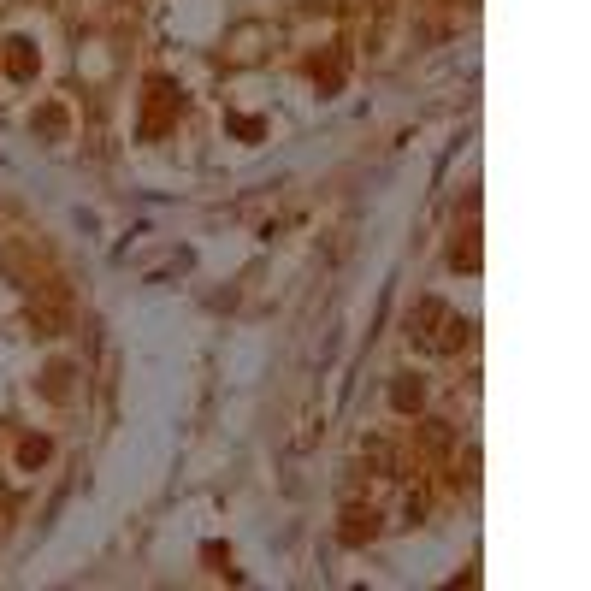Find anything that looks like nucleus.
<instances>
[{
    "label": "nucleus",
    "mask_w": 591,
    "mask_h": 591,
    "mask_svg": "<svg viewBox=\"0 0 591 591\" xmlns=\"http://www.w3.org/2000/svg\"><path fill=\"white\" fill-rule=\"evenodd\" d=\"M420 402H426V391H420V379H396V385H391V408H396V414H414Z\"/></svg>",
    "instance_id": "7"
},
{
    "label": "nucleus",
    "mask_w": 591,
    "mask_h": 591,
    "mask_svg": "<svg viewBox=\"0 0 591 591\" xmlns=\"http://www.w3.org/2000/svg\"><path fill=\"white\" fill-rule=\"evenodd\" d=\"M379 521H385V515H379L373 503H367V509H361V503H349V509H343V526H337V538L355 550V544H367V538L379 532Z\"/></svg>",
    "instance_id": "3"
},
{
    "label": "nucleus",
    "mask_w": 591,
    "mask_h": 591,
    "mask_svg": "<svg viewBox=\"0 0 591 591\" xmlns=\"http://www.w3.org/2000/svg\"><path fill=\"white\" fill-rule=\"evenodd\" d=\"M48 461V438H24L18 444V467H42Z\"/></svg>",
    "instance_id": "10"
},
{
    "label": "nucleus",
    "mask_w": 591,
    "mask_h": 591,
    "mask_svg": "<svg viewBox=\"0 0 591 591\" xmlns=\"http://www.w3.org/2000/svg\"><path fill=\"white\" fill-rule=\"evenodd\" d=\"M42 391L54 396V402H60V396L71 391V367H66V361H54V367H48V373H42Z\"/></svg>",
    "instance_id": "9"
},
{
    "label": "nucleus",
    "mask_w": 591,
    "mask_h": 591,
    "mask_svg": "<svg viewBox=\"0 0 591 591\" xmlns=\"http://www.w3.org/2000/svg\"><path fill=\"white\" fill-rule=\"evenodd\" d=\"M467 337H473V326L461 320L450 302H438V296L414 302V314H408V343H414L420 355H456V349H467Z\"/></svg>",
    "instance_id": "1"
},
{
    "label": "nucleus",
    "mask_w": 591,
    "mask_h": 591,
    "mask_svg": "<svg viewBox=\"0 0 591 591\" xmlns=\"http://www.w3.org/2000/svg\"><path fill=\"white\" fill-rule=\"evenodd\" d=\"M450 261L467 266V272H479V231L467 225V231H456V249H450Z\"/></svg>",
    "instance_id": "6"
},
{
    "label": "nucleus",
    "mask_w": 591,
    "mask_h": 591,
    "mask_svg": "<svg viewBox=\"0 0 591 591\" xmlns=\"http://www.w3.org/2000/svg\"><path fill=\"white\" fill-rule=\"evenodd\" d=\"M184 113V89L172 77H148V101H142V136H160Z\"/></svg>",
    "instance_id": "2"
},
{
    "label": "nucleus",
    "mask_w": 591,
    "mask_h": 591,
    "mask_svg": "<svg viewBox=\"0 0 591 591\" xmlns=\"http://www.w3.org/2000/svg\"><path fill=\"white\" fill-rule=\"evenodd\" d=\"M225 125H231V131L243 136V142H261V136H266V125H261V119H249V113H231Z\"/></svg>",
    "instance_id": "11"
},
{
    "label": "nucleus",
    "mask_w": 591,
    "mask_h": 591,
    "mask_svg": "<svg viewBox=\"0 0 591 591\" xmlns=\"http://www.w3.org/2000/svg\"><path fill=\"white\" fill-rule=\"evenodd\" d=\"M343 77H349V48H326V60H314V83H320V95H337V89H343Z\"/></svg>",
    "instance_id": "4"
},
{
    "label": "nucleus",
    "mask_w": 591,
    "mask_h": 591,
    "mask_svg": "<svg viewBox=\"0 0 591 591\" xmlns=\"http://www.w3.org/2000/svg\"><path fill=\"white\" fill-rule=\"evenodd\" d=\"M36 131L48 136V142H60V136H66V107H42V113H36Z\"/></svg>",
    "instance_id": "8"
},
{
    "label": "nucleus",
    "mask_w": 591,
    "mask_h": 591,
    "mask_svg": "<svg viewBox=\"0 0 591 591\" xmlns=\"http://www.w3.org/2000/svg\"><path fill=\"white\" fill-rule=\"evenodd\" d=\"M6 71H12L18 83L36 77V42H30V36H12V42H6Z\"/></svg>",
    "instance_id": "5"
}]
</instances>
